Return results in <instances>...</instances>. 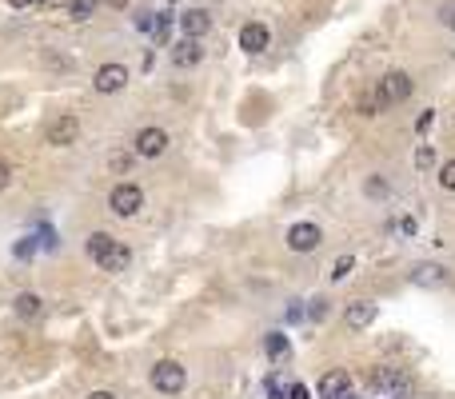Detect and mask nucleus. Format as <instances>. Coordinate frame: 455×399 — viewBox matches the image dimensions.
Instances as JSON below:
<instances>
[{
  "instance_id": "2eb2a0df",
  "label": "nucleus",
  "mask_w": 455,
  "mask_h": 399,
  "mask_svg": "<svg viewBox=\"0 0 455 399\" xmlns=\"http://www.w3.org/2000/svg\"><path fill=\"white\" fill-rule=\"evenodd\" d=\"M412 284L415 288H439V284H447V268H439V264H419V268L412 271Z\"/></svg>"
},
{
  "instance_id": "f257e3e1",
  "label": "nucleus",
  "mask_w": 455,
  "mask_h": 399,
  "mask_svg": "<svg viewBox=\"0 0 455 399\" xmlns=\"http://www.w3.org/2000/svg\"><path fill=\"white\" fill-rule=\"evenodd\" d=\"M88 256L96 259L100 271H124L132 264V252L124 248V244H116L108 232H92L88 236Z\"/></svg>"
},
{
  "instance_id": "f03ea898",
  "label": "nucleus",
  "mask_w": 455,
  "mask_h": 399,
  "mask_svg": "<svg viewBox=\"0 0 455 399\" xmlns=\"http://www.w3.org/2000/svg\"><path fill=\"white\" fill-rule=\"evenodd\" d=\"M184 383H188V371H184L180 359H160L152 368V388L160 391V395H180Z\"/></svg>"
},
{
  "instance_id": "a878e982",
  "label": "nucleus",
  "mask_w": 455,
  "mask_h": 399,
  "mask_svg": "<svg viewBox=\"0 0 455 399\" xmlns=\"http://www.w3.org/2000/svg\"><path fill=\"white\" fill-rule=\"evenodd\" d=\"M439 20H444L447 28L455 32V4H444V9H439Z\"/></svg>"
},
{
  "instance_id": "e433bc0d",
  "label": "nucleus",
  "mask_w": 455,
  "mask_h": 399,
  "mask_svg": "<svg viewBox=\"0 0 455 399\" xmlns=\"http://www.w3.org/2000/svg\"><path fill=\"white\" fill-rule=\"evenodd\" d=\"M36 4H52V0H36Z\"/></svg>"
},
{
  "instance_id": "bb28decb",
  "label": "nucleus",
  "mask_w": 455,
  "mask_h": 399,
  "mask_svg": "<svg viewBox=\"0 0 455 399\" xmlns=\"http://www.w3.org/2000/svg\"><path fill=\"white\" fill-rule=\"evenodd\" d=\"M9 180H12V168H9V160H0V192L9 188Z\"/></svg>"
},
{
  "instance_id": "f3484780",
  "label": "nucleus",
  "mask_w": 455,
  "mask_h": 399,
  "mask_svg": "<svg viewBox=\"0 0 455 399\" xmlns=\"http://www.w3.org/2000/svg\"><path fill=\"white\" fill-rule=\"evenodd\" d=\"M41 296H36V291H21V296H16V316H24V319H36L41 316Z\"/></svg>"
},
{
  "instance_id": "9d476101",
  "label": "nucleus",
  "mask_w": 455,
  "mask_h": 399,
  "mask_svg": "<svg viewBox=\"0 0 455 399\" xmlns=\"http://www.w3.org/2000/svg\"><path fill=\"white\" fill-rule=\"evenodd\" d=\"M200 60H204V48H200V40H192V36L176 40V48H172V64H176V68H196Z\"/></svg>"
},
{
  "instance_id": "9b49d317",
  "label": "nucleus",
  "mask_w": 455,
  "mask_h": 399,
  "mask_svg": "<svg viewBox=\"0 0 455 399\" xmlns=\"http://www.w3.org/2000/svg\"><path fill=\"white\" fill-rule=\"evenodd\" d=\"M375 391H407V375H399V368H375L372 371V379H367Z\"/></svg>"
},
{
  "instance_id": "473e14b6",
  "label": "nucleus",
  "mask_w": 455,
  "mask_h": 399,
  "mask_svg": "<svg viewBox=\"0 0 455 399\" xmlns=\"http://www.w3.org/2000/svg\"><path fill=\"white\" fill-rule=\"evenodd\" d=\"M12 9H28V4H36V0H9Z\"/></svg>"
},
{
  "instance_id": "cd10ccee",
  "label": "nucleus",
  "mask_w": 455,
  "mask_h": 399,
  "mask_svg": "<svg viewBox=\"0 0 455 399\" xmlns=\"http://www.w3.org/2000/svg\"><path fill=\"white\" fill-rule=\"evenodd\" d=\"M268 399H288V391H283L276 379H268Z\"/></svg>"
},
{
  "instance_id": "72a5a7b5",
  "label": "nucleus",
  "mask_w": 455,
  "mask_h": 399,
  "mask_svg": "<svg viewBox=\"0 0 455 399\" xmlns=\"http://www.w3.org/2000/svg\"><path fill=\"white\" fill-rule=\"evenodd\" d=\"M88 399H116V395H112V391H92Z\"/></svg>"
},
{
  "instance_id": "423d86ee",
  "label": "nucleus",
  "mask_w": 455,
  "mask_h": 399,
  "mask_svg": "<svg viewBox=\"0 0 455 399\" xmlns=\"http://www.w3.org/2000/svg\"><path fill=\"white\" fill-rule=\"evenodd\" d=\"M168 148V132L164 128H140L136 136H132V152L136 156H160V152Z\"/></svg>"
},
{
  "instance_id": "dca6fc26",
  "label": "nucleus",
  "mask_w": 455,
  "mask_h": 399,
  "mask_svg": "<svg viewBox=\"0 0 455 399\" xmlns=\"http://www.w3.org/2000/svg\"><path fill=\"white\" fill-rule=\"evenodd\" d=\"M263 351H268V359H288V356H292V343H288V336H283V331H268Z\"/></svg>"
},
{
  "instance_id": "f8f14e48",
  "label": "nucleus",
  "mask_w": 455,
  "mask_h": 399,
  "mask_svg": "<svg viewBox=\"0 0 455 399\" xmlns=\"http://www.w3.org/2000/svg\"><path fill=\"white\" fill-rule=\"evenodd\" d=\"M180 28H184V36L200 40V36H208V28H212V16H208V9H188L180 16Z\"/></svg>"
},
{
  "instance_id": "7c9ffc66",
  "label": "nucleus",
  "mask_w": 455,
  "mask_h": 399,
  "mask_svg": "<svg viewBox=\"0 0 455 399\" xmlns=\"http://www.w3.org/2000/svg\"><path fill=\"white\" fill-rule=\"evenodd\" d=\"M399 228H404V236H415V219L404 216V224H399Z\"/></svg>"
},
{
  "instance_id": "20e7f679",
  "label": "nucleus",
  "mask_w": 455,
  "mask_h": 399,
  "mask_svg": "<svg viewBox=\"0 0 455 399\" xmlns=\"http://www.w3.org/2000/svg\"><path fill=\"white\" fill-rule=\"evenodd\" d=\"M412 76H407V72H387L384 80H380V100H384V108H395V104H404L407 96H412Z\"/></svg>"
},
{
  "instance_id": "0eeeda50",
  "label": "nucleus",
  "mask_w": 455,
  "mask_h": 399,
  "mask_svg": "<svg viewBox=\"0 0 455 399\" xmlns=\"http://www.w3.org/2000/svg\"><path fill=\"white\" fill-rule=\"evenodd\" d=\"M124 84H128V68L124 64H100L96 68V76H92V88L96 92H124Z\"/></svg>"
},
{
  "instance_id": "4468645a",
  "label": "nucleus",
  "mask_w": 455,
  "mask_h": 399,
  "mask_svg": "<svg viewBox=\"0 0 455 399\" xmlns=\"http://www.w3.org/2000/svg\"><path fill=\"white\" fill-rule=\"evenodd\" d=\"M344 391H352V375H347L344 368L328 371V375L320 379V395L324 399H335V395H344Z\"/></svg>"
},
{
  "instance_id": "aec40b11",
  "label": "nucleus",
  "mask_w": 455,
  "mask_h": 399,
  "mask_svg": "<svg viewBox=\"0 0 455 399\" xmlns=\"http://www.w3.org/2000/svg\"><path fill=\"white\" fill-rule=\"evenodd\" d=\"M360 112H364V116H380V112H384V100H380V92H372V96L360 100Z\"/></svg>"
},
{
  "instance_id": "6ab92c4d",
  "label": "nucleus",
  "mask_w": 455,
  "mask_h": 399,
  "mask_svg": "<svg viewBox=\"0 0 455 399\" xmlns=\"http://www.w3.org/2000/svg\"><path fill=\"white\" fill-rule=\"evenodd\" d=\"M96 4H100V0H72V4H68V12H72L76 20H88L92 12H96Z\"/></svg>"
},
{
  "instance_id": "6e6552de",
  "label": "nucleus",
  "mask_w": 455,
  "mask_h": 399,
  "mask_svg": "<svg viewBox=\"0 0 455 399\" xmlns=\"http://www.w3.org/2000/svg\"><path fill=\"white\" fill-rule=\"evenodd\" d=\"M320 239H324V232L315 228V224H292L288 228V248L292 252H315Z\"/></svg>"
},
{
  "instance_id": "1a4fd4ad",
  "label": "nucleus",
  "mask_w": 455,
  "mask_h": 399,
  "mask_svg": "<svg viewBox=\"0 0 455 399\" xmlns=\"http://www.w3.org/2000/svg\"><path fill=\"white\" fill-rule=\"evenodd\" d=\"M268 44H272V32H268V24H260V20H248V24H244L240 28V48L244 52H263L268 48Z\"/></svg>"
},
{
  "instance_id": "2f4dec72",
  "label": "nucleus",
  "mask_w": 455,
  "mask_h": 399,
  "mask_svg": "<svg viewBox=\"0 0 455 399\" xmlns=\"http://www.w3.org/2000/svg\"><path fill=\"white\" fill-rule=\"evenodd\" d=\"M288 319H292V323H300V319H303V308H300V304H296V308H288Z\"/></svg>"
},
{
  "instance_id": "c85d7f7f",
  "label": "nucleus",
  "mask_w": 455,
  "mask_h": 399,
  "mask_svg": "<svg viewBox=\"0 0 455 399\" xmlns=\"http://www.w3.org/2000/svg\"><path fill=\"white\" fill-rule=\"evenodd\" d=\"M32 248H36L32 239H21V244H16V256H21V259H28V256H32Z\"/></svg>"
},
{
  "instance_id": "b1692460",
  "label": "nucleus",
  "mask_w": 455,
  "mask_h": 399,
  "mask_svg": "<svg viewBox=\"0 0 455 399\" xmlns=\"http://www.w3.org/2000/svg\"><path fill=\"white\" fill-rule=\"evenodd\" d=\"M432 124H435V112H432V108H427V112H424V116L415 120V132H419V136H424V132H427V128H432Z\"/></svg>"
},
{
  "instance_id": "412c9836",
  "label": "nucleus",
  "mask_w": 455,
  "mask_h": 399,
  "mask_svg": "<svg viewBox=\"0 0 455 399\" xmlns=\"http://www.w3.org/2000/svg\"><path fill=\"white\" fill-rule=\"evenodd\" d=\"M352 268H355V259L352 256H340V259H335V268H332V279H335V284L347 279V271H352Z\"/></svg>"
},
{
  "instance_id": "c9c22d12",
  "label": "nucleus",
  "mask_w": 455,
  "mask_h": 399,
  "mask_svg": "<svg viewBox=\"0 0 455 399\" xmlns=\"http://www.w3.org/2000/svg\"><path fill=\"white\" fill-rule=\"evenodd\" d=\"M335 399H355V395H352V391H344V395H335Z\"/></svg>"
},
{
  "instance_id": "4be33fe9",
  "label": "nucleus",
  "mask_w": 455,
  "mask_h": 399,
  "mask_svg": "<svg viewBox=\"0 0 455 399\" xmlns=\"http://www.w3.org/2000/svg\"><path fill=\"white\" fill-rule=\"evenodd\" d=\"M439 184H444L447 192H455V160H447L444 168H439Z\"/></svg>"
},
{
  "instance_id": "5701e85b",
  "label": "nucleus",
  "mask_w": 455,
  "mask_h": 399,
  "mask_svg": "<svg viewBox=\"0 0 455 399\" xmlns=\"http://www.w3.org/2000/svg\"><path fill=\"white\" fill-rule=\"evenodd\" d=\"M136 28L156 36V12H140V16H136Z\"/></svg>"
},
{
  "instance_id": "a211bd4d",
  "label": "nucleus",
  "mask_w": 455,
  "mask_h": 399,
  "mask_svg": "<svg viewBox=\"0 0 455 399\" xmlns=\"http://www.w3.org/2000/svg\"><path fill=\"white\" fill-rule=\"evenodd\" d=\"M415 168H419V172H432L435 168V148H432V144H419V148H415Z\"/></svg>"
},
{
  "instance_id": "c756f323",
  "label": "nucleus",
  "mask_w": 455,
  "mask_h": 399,
  "mask_svg": "<svg viewBox=\"0 0 455 399\" xmlns=\"http://www.w3.org/2000/svg\"><path fill=\"white\" fill-rule=\"evenodd\" d=\"M367 192H372V196H384L387 184H384V180H372V184H367Z\"/></svg>"
},
{
  "instance_id": "39448f33",
  "label": "nucleus",
  "mask_w": 455,
  "mask_h": 399,
  "mask_svg": "<svg viewBox=\"0 0 455 399\" xmlns=\"http://www.w3.org/2000/svg\"><path fill=\"white\" fill-rule=\"evenodd\" d=\"M108 208L116 212V216H136V212L144 208V192L136 188V184H116L112 188V196H108Z\"/></svg>"
},
{
  "instance_id": "ddd939ff",
  "label": "nucleus",
  "mask_w": 455,
  "mask_h": 399,
  "mask_svg": "<svg viewBox=\"0 0 455 399\" xmlns=\"http://www.w3.org/2000/svg\"><path fill=\"white\" fill-rule=\"evenodd\" d=\"M344 323L352 331H360V328H367V323H375V304H364V299H355V304H347V311H344Z\"/></svg>"
},
{
  "instance_id": "7ed1b4c3",
  "label": "nucleus",
  "mask_w": 455,
  "mask_h": 399,
  "mask_svg": "<svg viewBox=\"0 0 455 399\" xmlns=\"http://www.w3.org/2000/svg\"><path fill=\"white\" fill-rule=\"evenodd\" d=\"M44 140H48L52 148H68V144H76V140H80V120L68 116V112H61L56 120H48Z\"/></svg>"
},
{
  "instance_id": "f704fd0d",
  "label": "nucleus",
  "mask_w": 455,
  "mask_h": 399,
  "mask_svg": "<svg viewBox=\"0 0 455 399\" xmlns=\"http://www.w3.org/2000/svg\"><path fill=\"white\" fill-rule=\"evenodd\" d=\"M108 4H112V9H124V4H128V0H108Z\"/></svg>"
},
{
  "instance_id": "393cba45",
  "label": "nucleus",
  "mask_w": 455,
  "mask_h": 399,
  "mask_svg": "<svg viewBox=\"0 0 455 399\" xmlns=\"http://www.w3.org/2000/svg\"><path fill=\"white\" fill-rule=\"evenodd\" d=\"M288 399H312V391H308V383H292V388H288Z\"/></svg>"
}]
</instances>
